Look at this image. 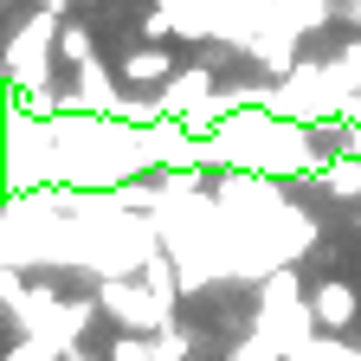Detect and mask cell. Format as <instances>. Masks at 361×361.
Wrapping results in <instances>:
<instances>
[{
  "mask_svg": "<svg viewBox=\"0 0 361 361\" xmlns=\"http://www.w3.org/2000/svg\"><path fill=\"white\" fill-rule=\"evenodd\" d=\"M290 361H361L355 348H342V342H303Z\"/></svg>",
  "mask_w": 361,
  "mask_h": 361,
  "instance_id": "30bf717a",
  "label": "cell"
},
{
  "mask_svg": "<svg viewBox=\"0 0 361 361\" xmlns=\"http://www.w3.org/2000/svg\"><path fill=\"white\" fill-rule=\"evenodd\" d=\"M110 361H155V342L149 336H116L110 342Z\"/></svg>",
  "mask_w": 361,
  "mask_h": 361,
  "instance_id": "9c48e42d",
  "label": "cell"
},
{
  "mask_svg": "<svg viewBox=\"0 0 361 361\" xmlns=\"http://www.w3.org/2000/svg\"><path fill=\"white\" fill-rule=\"evenodd\" d=\"M142 271H149V290H155V297L174 310V264H168L161 252H149V258H142Z\"/></svg>",
  "mask_w": 361,
  "mask_h": 361,
  "instance_id": "5b68a950",
  "label": "cell"
},
{
  "mask_svg": "<svg viewBox=\"0 0 361 361\" xmlns=\"http://www.w3.org/2000/svg\"><path fill=\"white\" fill-rule=\"evenodd\" d=\"M323 188H336V194H361V155H348V161L323 168Z\"/></svg>",
  "mask_w": 361,
  "mask_h": 361,
  "instance_id": "8992f818",
  "label": "cell"
},
{
  "mask_svg": "<svg viewBox=\"0 0 361 361\" xmlns=\"http://www.w3.org/2000/svg\"><path fill=\"white\" fill-rule=\"evenodd\" d=\"M310 323L316 329H348L355 323V290L348 284H316L310 290Z\"/></svg>",
  "mask_w": 361,
  "mask_h": 361,
  "instance_id": "3957f363",
  "label": "cell"
},
{
  "mask_svg": "<svg viewBox=\"0 0 361 361\" xmlns=\"http://www.w3.org/2000/svg\"><path fill=\"white\" fill-rule=\"evenodd\" d=\"M104 310L116 316L123 329H135V336H161L168 329V303L155 297V290H142V284H123V278H104Z\"/></svg>",
  "mask_w": 361,
  "mask_h": 361,
  "instance_id": "6da1fadb",
  "label": "cell"
},
{
  "mask_svg": "<svg viewBox=\"0 0 361 361\" xmlns=\"http://www.w3.org/2000/svg\"><path fill=\"white\" fill-rule=\"evenodd\" d=\"M59 52L84 71V65H90V32H84V26H59Z\"/></svg>",
  "mask_w": 361,
  "mask_h": 361,
  "instance_id": "52a82bcc",
  "label": "cell"
},
{
  "mask_svg": "<svg viewBox=\"0 0 361 361\" xmlns=\"http://www.w3.org/2000/svg\"><path fill=\"white\" fill-rule=\"evenodd\" d=\"M336 116H342V123H355V129H361V90H355V97H342V110H336Z\"/></svg>",
  "mask_w": 361,
  "mask_h": 361,
  "instance_id": "8fae6325",
  "label": "cell"
},
{
  "mask_svg": "<svg viewBox=\"0 0 361 361\" xmlns=\"http://www.w3.org/2000/svg\"><path fill=\"white\" fill-rule=\"evenodd\" d=\"M213 97H219V90H213V71H207V65H194V71L168 78V90H161L155 104H161V116H168V123H180V116L194 123V116H200V110H207Z\"/></svg>",
  "mask_w": 361,
  "mask_h": 361,
  "instance_id": "7a4b0ae2",
  "label": "cell"
},
{
  "mask_svg": "<svg viewBox=\"0 0 361 361\" xmlns=\"http://www.w3.org/2000/svg\"><path fill=\"white\" fill-rule=\"evenodd\" d=\"M116 71H123V84H168L174 78V59L161 52V45H142V52H129Z\"/></svg>",
  "mask_w": 361,
  "mask_h": 361,
  "instance_id": "277c9868",
  "label": "cell"
},
{
  "mask_svg": "<svg viewBox=\"0 0 361 361\" xmlns=\"http://www.w3.org/2000/svg\"><path fill=\"white\" fill-rule=\"evenodd\" d=\"M278 13H290V26H323L329 20L323 0H278Z\"/></svg>",
  "mask_w": 361,
  "mask_h": 361,
  "instance_id": "ba28073f",
  "label": "cell"
}]
</instances>
